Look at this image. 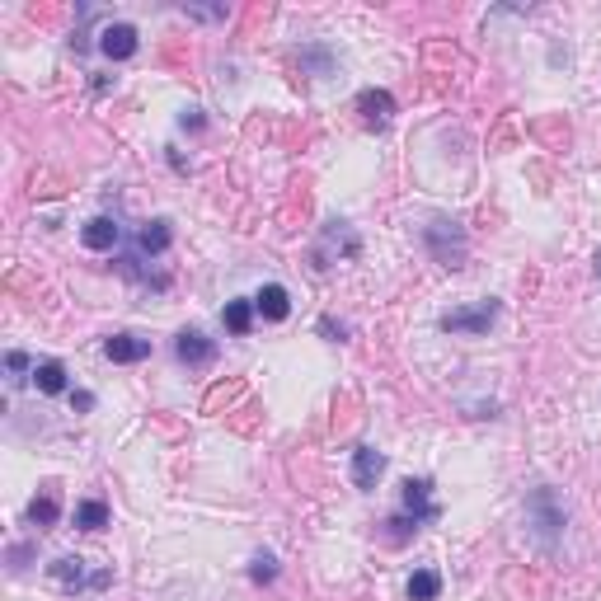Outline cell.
<instances>
[{
  "instance_id": "obj_3",
  "label": "cell",
  "mask_w": 601,
  "mask_h": 601,
  "mask_svg": "<svg viewBox=\"0 0 601 601\" xmlns=\"http://www.w3.org/2000/svg\"><path fill=\"white\" fill-rule=\"evenodd\" d=\"M170 245H174L170 221H165V216L146 221V226L137 231V240H132V249L123 254V273H127V278H141V263H146V259H160V254H165Z\"/></svg>"
},
{
  "instance_id": "obj_12",
  "label": "cell",
  "mask_w": 601,
  "mask_h": 601,
  "mask_svg": "<svg viewBox=\"0 0 601 601\" xmlns=\"http://www.w3.org/2000/svg\"><path fill=\"white\" fill-rule=\"evenodd\" d=\"M357 113H362V123L367 127H390V118H395V99H390V90H362L357 94Z\"/></svg>"
},
{
  "instance_id": "obj_10",
  "label": "cell",
  "mask_w": 601,
  "mask_h": 601,
  "mask_svg": "<svg viewBox=\"0 0 601 601\" xmlns=\"http://www.w3.org/2000/svg\"><path fill=\"white\" fill-rule=\"evenodd\" d=\"M47 573H52V578H57L66 592H85V587H94V578H99V573L85 569V559H80V555L52 559V564H47Z\"/></svg>"
},
{
  "instance_id": "obj_25",
  "label": "cell",
  "mask_w": 601,
  "mask_h": 601,
  "mask_svg": "<svg viewBox=\"0 0 601 601\" xmlns=\"http://www.w3.org/2000/svg\"><path fill=\"white\" fill-rule=\"evenodd\" d=\"M71 404H76L80 414H90V409H94V395H90V390H71Z\"/></svg>"
},
{
  "instance_id": "obj_26",
  "label": "cell",
  "mask_w": 601,
  "mask_h": 601,
  "mask_svg": "<svg viewBox=\"0 0 601 601\" xmlns=\"http://www.w3.org/2000/svg\"><path fill=\"white\" fill-rule=\"evenodd\" d=\"M184 127H202V108H184Z\"/></svg>"
},
{
  "instance_id": "obj_2",
  "label": "cell",
  "mask_w": 601,
  "mask_h": 601,
  "mask_svg": "<svg viewBox=\"0 0 601 601\" xmlns=\"http://www.w3.org/2000/svg\"><path fill=\"white\" fill-rule=\"evenodd\" d=\"M526 526H531V536H536L545 550L559 545V536H564V508H559L555 489H536V494L526 498Z\"/></svg>"
},
{
  "instance_id": "obj_21",
  "label": "cell",
  "mask_w": 601,
  "mask_h": 601,
  "mask_svg": "<svg viewBox=\"0 0 601 601\" xmlns=\"http://www.w3.org/2000/svg\"><path fill=\"white\" fill-rule=\"evenodd\" d=\"M301 66H310L315 76H329V71H334V57H329L324 47H301Z\"/></svg>"
},
{
  "instance_id": "obj_1",
  "label": "cell",
  "mask_w": 601,
  "mask_h": 601,
  "mask_svg": "<svg viewBox=\"0 0 601 601\" xmlns=\"http://www.w3.org/2000/svg\"><path fill=\"white\" fill-rule=\"evenodd\" d=\"M423 245H428V254L442 268H461L465 254H470V240H465L461 221H451V216H432L428 226H423Z\"/></svg>"
},
{
  "instance_id": "obj_19",
  "label": "cell",
  "mask_w": 601,
  "mask_h": 601,
  "mask_svg": "<svg viewBox=\"0 0 601 601\" xmlns=\"http://www.w3.org/2000/svg\"><path fill=\"white\" fill-rule=\"evenodd\" d=\"M76 526L80 531H104L108 526V503L104 498H85V503H76Z\"/></svg>"
},
{
  "instance_id": "obj_11",
  "label": "cell",
  "mask_w": 601,
  "mask_h": 601,
  "mask_svg": "<svg viewBox=\"0 0 601 601\" xmlns=\"http://www.w3.org/2000/svg\"><path fill=\"white\" fill-rule=\"evenodd\" d=\"M123 240V226L113 221V216H90L85 226H80V245L94 249V254H104V249H113Z\"/></svg>"
},
{
  "instance_id": "obj_24",
  "label": "cell",
  "mask_w": 601,
  "mask_h": 601,
  "mask_svg": "<svg viewBox=\"0 0 601 601\" xmlns=\"http://www.w3.org/2000/svg\"><path fill=\"white\" fill-rule=\"evenodd\" d=\"M320 334H329L334 343H343V334H348V329H343V324H334L329 315H324V320H320Z\"/></svg>"
},
{
  "instance_id": "obj_6",
  "label": "cell",
  "mask_w": 601,
  "mask_h": 601,
  "mask_svg": "<svg viewBox=\"0 0 601 601\" xmlns=\"http://www.w3.org/2000/svg\"><path fill=\"white\" fill-rule=\"evenodd\" d=\"M404 517L418 526H428L442 517L437 498H432V479H404Z\"/></svg>"
},
{
  "instance_id": "obj_16",
  "label": "cell",
  "mask_w": 601,
  "mask_h": 601,
  "mask_svg": "<svg viewBox=\"0 0 601 601\" xmlns=\"http://www.w3.org/2000/svg\"><path fill=\"white\" fill-rule=\"evenodd\" d=\"M62 522V503H57V494L52 489H43V494L29 503V526H38V531H47V526Z\"/></svg>"
},
{
  "instance_id": "obj_23",
  "label": "cell",
  "mask_w": 601,
  "mask_h": 601,
  "mask_svg": "<svg viewBox=\"0 0 601 601\" xmlns=\"http://www.w3.org/2000/svg\"><path fill=\"white\" fill-rule=\"evenodd\" d=\"M184 15H188V19H207V24H216V19L231 15V10H226V5H184Z\"/></svg>"
},
{
  "instance_id": "obj_27",
  "label": "cell",
  "mask_w": 601,
  "mask_h": 601,
  "mask_svg": "<svg viewBox=\"0 0 601 601\" xmlns=\"http://www.w3.org/2000/svg\"><path fill=\"white\" fill-rule=\"evenodd\" d=\"M597 282H601V249H597Z\"/></svg>"
},
{
  "instance_id": "obj_17",
  "label": "cell",
  "mask_w": 601,
  "mask_h": 601,
  "mask_svg": "<svg viewBox=\"0 0 601 601\" xmlns=\"http://www.w3.org/2000/svg\"><path fill=\"white\" fill-rule=\"evenodd\" d=\"M254 315H259V310H254V296H249V301H226V310H221L226 329H231V334H240V339L254 329Z\"/></svg>"
},
{
  "instance_id": "obj_14",
  "label": "cell",
  "mask_w": 601,
  "mask_h": 601,
  "mask_svg": "<svg viewBox=\"0 0 601 601\" xmlns=\"http://www.w3.org/2000/svg\"><path fill=\"white\" fill-rule=\"evenodd\" d=\"M33 386H38V395H66V390H71L66 362H57V357H43V362L33 367Z\"/></svg>"
},
{
  "instance_id": "obj_7",
  "label": "cell",
  "mask_w": 601,
  "mask_h": 601,
  "mask_svg": "<svg viewBox=\"0 0 601 601\" xmlns=\"http://www.w3.org/2000/svg\"><path fill=\"white\" fill-rule=\"evenodd\" d=\"M174 357H179L184 367H212V362H216V339H207L202 329H179V339H174Z\"/></svg>"
},
{
  "instance_id": "obj_22",
  "label": "cell",
  "mask_w": 601,
  "mask_h": 601,
  "mask_svg": "<svg viewBox=\"0 0 601 601\" xmlns=\"http://www.w3.org/2000/svg\"><path fill=\"white\" fill-rule=\"evenodd\" d=\"M38 362H29V353H5V371H10V381H24V371H33Z\"/></svg>"
},
{
  "instance_id": "obj_5",
  "label": "cell",
  "mask_w": 601,
  "mask_h": 601,
  "mask_svg": "<svg viewBox=\"0 0 601 601\" xmlns=\"http://www.w3.org/2000/svg\"><path fill=\"white\" fill-rule=\"evenodd\" d=\"M137 47H141L137 29L123 24V19H113V24L99 29V52H104L108 62H132V57H137Z\"/></svg>"
},
{
  "instance_id": "obj_13",
  "label": "cell",
  "mask_w": 601,
  "mask_h": 601,
  "mask_svg": "<svg viewBox=\"0 0 601 601\" xmlns=\"http://www.w3.org/2000/svg\"><path fill=\"white\" fill-rule=\"evenodd\" d=\"M254 310H259L263 320L282 324V320H287V315H292V292H287L282 282H263V287H259V296H254Z\"/></svg>"
},
{
  "instance_id": "obj_15",
  "label": "cell",
  "mask_w": 601,
  "mask_h": 601,
  "mask_svg": "<svg viewBox=\"0 0 601 601\" xmlns=\"http://www.w3.org/2000/svg\"><path fill=\"white\" fill-rule=\"evenodd\" d=\"M324 249H339L343 259H357V254H362V240L353 235L348 221H329V226H324ZM324 249H320V254H324ZM320 254H315V259H320Z\"/></svg>"
},
{
  "instance_id": "obj_18",
  "label": "cell",
  "mask_w": 601,
  "mask_h": 601,
  "mask_svg": "<svg viewBox=\"0 0 601 601\" xmlns=\"http://www.w3.org/2000/svg\"><path fill=\"white\" fill-rule=\"evenodd\" d=\"M409 601H437L442 597V573L437 569H414V578H409Z\"/></svg>"
},
{
  "instance_id": "obj_20",
  "label": "cell",
  "mask_w": 601,
  "mask_h": 601,
  "mask_svg": "<svg viewBox=\"0 0 601 601\" xmlns=\"http://www.w3.org/2000/svg\"><path fill=\"white\" fill-rule=\"evenodd\" d=\"M249 578H254V583H273V578H278V559L268 555V550H259V555L249 559Z\"/></svg>"
},
{
  "instance_id": "obj_9",
  "label": "cell",
  "mask_w": 601,
  "mask_h": 601,
  "mask_svg": "<svg viewBox=\"0 0 601 601\" xmlns=\"http://www.w3.org/2000/svg\"><path fill=\"white\" fill-rule=\"evenodd\" d=\"M104 357L118 362V367L146 362V357H151V339H141V334H113V339H104Z\"/></svg>"
},
{
  "instance_id": "obj_4",
  "label": "cell",
  "mask_w": 601,
  "mask_h": 601,
  "mask_svg": "<svg viewBox=\"0 0 601 601\" xmlns=\"http://www.w3.org/2000/svg\"><path fill=\"white\" fill-rule=\"evenodd\" d=\"M498 320V301L489 296V301H475V306H456L442 315V329L447 334H465V339H479V334H489Z\"/></svg>"
},
{
  "instance_id": "obj_8",
  "label": "cell",
  "mask_w": 601,
  "mask_h": 601,
  "mask_svg": "<svg viewBox=\"0 0 601 601\" xmlns=\"http://www.w3.org/2000/svg\"><path fill=\"white\" fill-rule=\"evenodd\" d=\"M381 475H386V451L357 447L353 451V484H357V489H362V494H371V489L381 484Z\"/></svg>"
}]
</instances>
